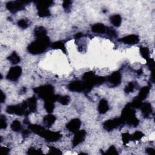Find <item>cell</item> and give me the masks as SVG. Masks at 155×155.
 Here are the masks:
<instances>
[{"instance_id": "26", "label": "cell", "mask_w": 155, "mask_h": 155, "mask_svg": "<svg viewBox=\"0 0 155 155\" xmlns=\"http://www.w3.org/2000/svg\"><path fill=\"white\" fill-rule=\"evenodd\" d=\"M8 59L12 64H18L21 61L20 57L16 53V52H14L9 56L8 57Z\"/></svg>"}, {"instance_id": "27", "label": "cell", "mask_w": 155, "mask_h": 155, "mask_svg": "<svg viewBox=\"0 0 155 155\" xmlns=\"http://www.w3.org/2000/svg\"><path fill=\"white\" fill-rule=\"evenodd\" d=\"M44 108L49 113H52L55 109L54 102L50 101H44Z\"/></svg>"}, {"instance_id": "21", "label": "cell", "mask_w": 155, "mask_h": 155, "mask_svg": "<svg viewBox=\"0 0 155 155\" xmlns=\"http://www.w3.org/2000/svg\"><path fill=\"white\" fill-rule=\"evenodd\" d=\"M50 47L52 49H60L64 53H66V52H67L66 48H65V44L62 41H56V42L52 43L50 45Z\"/></svg>"}, {"instance_id": "2", "label": "cell", "mask_w": 155, "mask_h": 155, "mask_svg": "<svg viewBox=\"0 0 155 155\" xmlns=\"http://www.w3.org/2000/svg\"><path fill=\"white\" fill-rule=\"evenodd\" d=\"M83 80L85 88L84 92L87 93L90 92L95 86L101 85L106 81L105 78L97 76L93 71H89L84 73L83 76Z\"/></svg>"}, {"instance_id": "45", "label": "cell", "mask_w": 155, "mask_h": 155, "mask_svg": "<svg viewBox=\"0 0 155 155\" xmlns=\"http://www.w3.org/2000/svg\"><path fill=\"white\" fill-rule=\"evenodd\" d=\"M2 153L3 154H9V152L10 151V150L6 147H2Z\"/></svg>"}, {"instance_id": "29", "label": "cell", "mask_w": 155, "mask_h": 155, "mask_svg": "<svg viewBox=\"0 0 155 155\" xmlns=\"http://www.w3.org/2000/svg\"><path fill=\"white\" fill-rule=\"evenodd\" d=\"M37 10L38 16L41 18L47 17L50 15V12L49 9H38Z\"/></svg>"}, {"instance_id": "46", "label": "cell", "mask_w": 155, "mask_h": 155, "mask_svg": "<svg viewBox=\"0 0 155 155\" xmlns=\"http://www.w3.org/2000/svg\"><path fill=\"white\" fill-rule=\"evenodd\" d=\"M6 100V95L3 92H1V103H3Z\"/></svg>"}, {"instance_id": "16", "label": "cell", "mask_w": 155, "mask_h": 155, "mask_svg": "<svg viewBox=\"0 0 155 155\" xmlns=\"http://www.w3.org/2000/svg\"><path fill=\"white\" fill-rule=\"evenodd\" d=\"M140 109L142 111V113L144 118L149 117L152 113V107L151 105L149 103H142Z\"/></svg>"}, {"instance_id": "23", "label": "cell", "mask_w": 155, "mask_h": 155, "mask_svg": "<svg viewBox=\"0 0 155 155\" xmlns=\"http://www.w3.org/2000/svg\"><path fill=\"white\" fill-rule=\"evenodd\" d=\"M110 21L112 24L116 27H118L121 26L122 22V18L119 15H114L110 17Z\"/></svg>"}, {"instance_id": "3", "label": "cell", "mask_w": 155, "mask_h": 155, "mask_svg": "<svg viewBox=\"0 0 155 155\" xmlns=\"http://www.w3.org/2000/svg\"><path fill=\"white\" fill-rule=\"evenodd\" d=\"M33 91L36 93L39 98L46 101H50L55 103L58 101L59 96L58 95L54 94V87L51 85H45L33 89Z\"/></svg>"}, {"instance_id": "25", "label": "cell", "mask_w": 155, "mask_h": 155, "mask_svg": "<svg viewBox=\"0 0 155 155\" xmlns=\"http://www.w3.org/2000/svg\"><path fill=\"white\" fill-rule=\"evenodd\" d=\"M53 4L52 1H43L38 2L36 3V8L38 9H49Z\"/></svg>"}, {"instance_id": "20", "label": "cell", "mask_w": 155, "mask_h": 155, "mask_svg": "<svg viewBox=\"0 0 155 155\" xmlns=\"http://www.w3.org/2000/svg\"><path fill=\"white\" fill-rule=\"evenodd\" d=\"M149 92H150V87L148 86L143 87L140 90L139 95L136 98L142 101L143 100H144L147 97V96L149 93Z\"/></svg>"}, {"instance_id": "17", "label": "cell", "mask_w": 155, "mask_h": 155, "mask_svg": "<svg viewBox=\"0 0 155 155\" xmlns=\"http://www.w3.org/2000/svg\"><path fill=\"white\" fill-rule=\"evenodd\" d=\"M98 112L100 114H105L109 110V106L108 102L105 99H102L100 100L98 105Z\"/></svg>"}, {"instance_id": "15", "label": "cell", "mask_w": 155, "mask_h": 155, "mask_svg": "<svg viewBox=\"0 0 155 155\" xmlns=\"http://www.w3.org/2000/svg\"><path fill=\"white\" fill-rule=\"evenodd\" d=\"M27 109L30 113L35 112L37 109V100L35 96H32L26 101Z\"/></svg>"}, {"instance_id": "10", "label": "cell", "mask_w": 155, "mask_h": 155, "mask_svg": "<svg viewBox=\"0 0 155 155\" xmlns=\"http://www.w3.org/2000/svg\"><path fill=\"white\" fill-rule=\"evenodd\" d=\"M86 131L84 130H78L74 133V136L72 141V144L73 147H76L83 142L86 137Z\"/></svg>"}, {"instance_id": "12", "label": "cell", "mask_w": 155, "mask_h": 155, "mask_svg": "<svg viewBox=\"0 0 155 155\" xmlns=\"http://www.w3.org/2000/svg\"><path fill=\"white\" fill-rule=\"evenodd\" d=\"M68 89L71 92H82L85 91L83 81H74L70 83L68 86Z\"/></svg>"}, {"instance_id": "30", "label": "cell", "mask_w": 155, "mask_h": 155, "mask_svg": "<svg viewBox=\"0 0 155 155\" xmlns=\"http://www.w3.org/2000/svg\"><path fill=\"white\" fill-rule=\"evenodd\" d=\"M140 53L145 59L148 60L150 58V51L147 47H140Z\"/></svg>"}, {"instance_id": "11", "label": "cell", "mask_w": 155, "mask_h": 155, "mask_svg": "<svg viewBox=\"0 0 155 155\" xmlns=\"http://www.w3.org/2000/svg\"><path fill=\"white\" fill-rule=\"evenodd\" d=\"M107 81L113 86H118L121 83L122 76L119 71L113 73L107 78Z\"/></svg>"}, {"instance_id": "35", "label": "cell", "mask_w": 155, "mask_h": 155, "mask_svg": "<svg viewBox=\"0 0 155 155\" xmlns=\"http://www.w3.org/2000/svg\"><path fill=\"white\" fill-rule=\"evenodd\" d=\"M130 104H131V106L133 108L139 109L141 106V105L142 104V101H141L140 100H139L138 98H135Z\"/></svg>"}, {"instance_id": "19", "label": "cell", "mask_w": 155, "mask_h": 155, "mask_svg": "<svg viewBox=\"0 0 155 155\" xmlns=\"http://www.w3.org/2000/svg\"><path fill=\"white\" fill-rule=\"evenodd\" d=\"M56 119V118L54 115L52 114H49L44 117L43 124L46 127L49 128L55 123Z\"/></svg>"}, {"instance_id": "6", "label": "cell", "mask_w": 155, "mask_h": 155, "mask_svg": "<svg viewBox=\"0 0 155 155\" xmlns=\"http://www.w3.org/2000/svg\"><path fill=\"white\" fill-rule=\"evenodd\" d=\"M28 3V2H9L6 4V8L11 13L15 14L18 11L23 10L25 8V6Z\"/></svg>"}, {"instance_id": "38", "label": "cell", "mask_w": 155, "mask_h": 155, "mask_svg": "<svg viewBox=\"0 0 155 155\" xmlns=\"http://www.w3.org/2000/svg\"><path fill=\"white\" fill-rule=\"evenodd\" d=\"M49 154H62V152L61 150L55 147L50 146L49 147Z\"/></svg>"}, {"instance_id": "47", "label": "cell", "mask_w": 155, "mask_h": 155, "mask_svg": "<svg viewBox=\"0 0 155 155\" xmlns=\"http://www.w3.org/2000/svg\"><path fill=\"white\" fill-rule=\"evenodd\" d=\"M29 133H30V132H29V131L27 130H23V132H22L23 136L24 137H27V136H28V135L29 134Z\"/></svg>"}, {"instance_id": "39", "label": "cell", "mask_w": 155, "mask_h": 155, "mask_svg": "<svg viewBox=\"0 0 155 155\" xmlns=\"http://www.w3.org/2000/svg\"><path fill=\"white\" fill-rule=\"evenodd\" d=\"M43 151L41 149H36L33 147L30 148L27 151L28 154H42Z\"/></svg>"}, {"instance_id": "44", "label": "cell", "mask_w": 155, "mask_h": 155, "mask_svg": "<svg viewBox=\"0 0 155 155\" xmlns=\"http://www.w3.org/2000/svg\"><path fill=\"white\" fill-rule=\"evenodd\" d=\"M146 152L148 154H150V155L154 154V150L152 148H147L146 149Z\"/></svg>"}, {"instance_id": "4", "label": "cell", "mask_w": 155, "mask_h": 155, "mask_svg": "<svg viewBox=\"0 0 155 155\" xmlns=\"http://www.w3.org/2000/svg\"><path fill=\"white\" fill-rule=\"evenodd\" d=\"M121 118L124 122L130 125L137 127L139 123V120L136 116V112L134 108L131 107L130 103L127 104L123 109Z\"/></svg>"}, {"instance_id": "22", "label": "cell", "mask_w": 155, "mask_h": 155, "mask_svg": "<svg viewBox=\"0 0 155 155\" xmlns=\"http://www.w3.org/2000/svg\"><path fill=\"white\" fill-rule=\"evenodd\" d=\"M34 35L36 36V38L45 36H47V30L43 26L37 27L34 30Z\"/></svg>"}, {"instance_id": "18", "label": "cell", "mask_w": 155, "mask_h": 155, "mask_svg": "<svg viewBox=\"0 0 155 155\" xmlns=\"http://www.w3.org/2000/svg\"><path fill=\"white\" fill-rule=\"evenodd\" d=\"M91 30L93 32L96 33H106L107 27H106L103 24L97 23L92 26Z\"/></svg>"}, {"instance_id": "28", "label": "cell", "mask_w": 155, "mask_h": 155, "mask_svg": "<svg viewBox=\"0 0 155 155\" xmlns=\"http://www.w3.org/2000/svg\"><path fill=\"white\" fill-rule=\"evenodd\" d=\"M12 130L14 131H15V132H18V131H20V130H21L22 129V125H21V122L18 121V120H15L13 121V122L11 124V126Z\"/></svg>"}, {"instance_id": "37", "label": "cell", "mask_w": 155, "mask_h": 155, "mask_svg": "<svg viewBox=\"0 0 155 155\" xmlns=\"http://www.w3.org/2000/svg\"><path fill=\"white\" fill-rule=\"evenodd\" d=\"M122 140L124 145H126L131 141V134L128 133H125L122 134Z\"/></svg>"}, {"instance_id": "1", "label": "cell", "mask_w": 155, "mask_h": 155, "mask_svg": "<svg viewBox=\"0 0 155 155\" xmlns=\"http://www.w3.org/2000/svg\"><path fill=\"white\" fill-rule=\"evenodd\" d=\"M50 45L49 38L47 36L36 38V40L32 42L27 47L29 52L32 55L41 54L44 52Z\"/></svg>"}, {"instance_id": "36", "label": "cell", "mask_w": 155, "mask_h": 155, "mask_svg": "<svg viewBox=\"0 0 155 155\" xmlns=\"http://www.w3.org/2000/svg\"><path fill=\"white\" fill-rule=\"evenodd\" d=\"M7 126L8 124L6 118L3 115H1L0 116V127L2 129H5L7 128Z\"/></svg>"}, {"instance_id": "43", "label": "cell", "mask_w": 155, "mask_h": 155, "mask_svg": "<svg viewBox=\"0 0 155 155\" xmlns=\"http://www.w3.org/2000/svg\"><path fill=\"white\" fill-rule=\"evenodd\" d=\"M106 33H107L109 35H110V36H112V37H116V36H117L116 31H115L113 29H112V28H111V27H107Z\"/></svg>"}, {"instance_id": "8", "label": "cell", "mask_w": 155, "mask_h": 155, "mask_svg": "<svg viewBox=\"0 0 155 155\" xmlns=\"http://www.w3.org/2000/svg\"><path fill=\"white\" fill-rule=\"evenodd\" d=\"M44 138L46 141L49 142H55L58 141L62 137L61 134L59 132L52 131L44 129L40 135Z\"/></svg>"}, {"instance_id": "7", "label": "cell", "mask_w": 155, "mask_h": 155, "mask_svg": "<svg viewBox=\"0 0 155 155\" xmlns=\"http://www.w3.org/2000/svg\"><path fill=\"white\" fill-rule=\"evenodd\" d=\"M124 123V122L121 117L119 118H114L113 119H109L104 122L103 124V127L106 130L110 131L117 128L118 126L122 125Z\"/></svg>"}, {"instance_id": "5", "label": "cell", "mask_w": 155, "mask_h": 155, "mask_svg": "<svg viewBox=\"0 0 155 155\" xmlns=\"http://www.w3.org/2000/svg\"><path fill=\"white\" fill-rule=\"evenodd\" d=\"M6 112L9 114L19 116H27L30 113L27 109L26 101H23L21 104H20L8 106L6 109Z\"/></svg>"}, {"instance_id": "34", "label": "cell", "mask_w": 155, "mask_h": 155, "mask_svg": "<svg viewBox=\"0 0 155 155\" xmlns=\"http://www.w3.org/2000/svg\"><path fill=\"white\" fill-rule=\"evenodd\" d=\"M135 87H136V84L134 82H130L125 87L124 91L126 93H131L133 92L134 89H135Z\"/></svg>"}, {"instance_id": "24", "label": "cell", "mask_w": 155, "mask_h": 155, "mask_svg": "<svg viewBox=\"0 0 155 155\" xmlns=\"http://www.w3.org/2000/svg\"><path fill=\"white\" fill-rule=\"evenodd\" d=\"M28 125H29V128L30 130H32L35 133L38 134L39 136L40 135L41 132L45 129L44 127H41V125H37V124H29Z\"/></svg>"}, {"instance_id": "9", "label": "cell", "mask_w": 155, "mask_h": 155, "mask_svg": "<svg viewBox=\"0 0 155 155\" xmlns=\"http://www.w3.org/2000/svg\"><path fill=\"white\" fill-rule=\"evenodd\" d=\"M22 74V68L20 66H15L11 68L6 78L11 81H17Z\"/></svg>"}, {"instance_id": "14", "label": "cell", "mask_w": 155, "mask_h": 155, "mask_svg": "<svg viewBox=\"0 0 155 155\" xmlns=\"http://www.w3.org/2000/svg\"><path fill=\"white\" fill-rule=\"evenodd\" d=\"M118 41L127 44H135L139 43V38L136 35H130L118 40Z\"/></svg>"}, {"instance_id": "31", "label": "cell", "mask_w": 155, "mask_h": 155, "mask_svg": "<svg viewBox=\"0 0 155 155\" xmlns=\"http://www.w3.org/2000/svg\"><path fill=\"white\" fill-rule=\"evenodd\" d=\"M58 101H59V103H61L62 105L64 106H66L67 104H68V103H70V98L69 96H59L58 100Z\"/></svg>"}, {"instance_id": "32", "label": "cell", "mask_w": 155, "mask_h": 155, "mask_svg": "<svg viewBox=\"0 0 155 155\" xmlns=\"http://www.w3.org/2000/svg\"><path fill=\"white\" fill-rule=\"evenodd\" d=\"M144 134L140 131H137L132 135H131V141H139L142 139Z\"/></svg>"}, {"instance_id": "33", "label": "cell", "mask_w": 155, "mask_h": 155, "mask_svg": "<svg viewBox=\"0 0 155 155\" xmlns=\"http://www.w3.org/2000/svg\"><path fill=\"white\" fill-rule=\"evenodd\" d=\"M17 24H18L19 27H20L23 29H27L29 26V23L28 20H26V19H21V20H19L17 23Z\"/></svg>"}, {"instance_id": "40", "label": "cell", "mask_w": 155, "mask_h": 155, "mask_svg": "<svg viewBox=\"0 0 155 155\" xmlns=\"http://www.w3.org/2000/svg\"><path fill=\"white\" fill-rule=\"evenodd\" d=\"M106 154H118L116 148L114 145H112L109 147L107 151L105 153Z\"/></svg>"}, {"instance_id": "13", "label": "cell", "mask_w": 155, "mask_h": 155, "mask_svg": "<svg viewBox=\"0 0 155 155\" xmlns=\"http://www.w3.org/2000/svg\"><path fill=\"white\" fill-rule=\"evenodd\" d=\"M81 125V120L78 118H75V119H71L66 125V127L69 131L74 133L80 130Z\"/></svg>"}, {"instance_id": "42", "label": "cell", "mask_w": 155, "mask_h": 155, "mask_svg": "<svg viewBox=\"0 0 155 155\" xmlns=\"http://www.w3.org/2000/svg\"><path fill=\"white\" fill-rule=\"evenodd\" d=\"M71 1H68V0H67V1H64L63 2L62 4V6L64 8V9H65V11H68V10H70L71 5Z\"/></svg>"}, {"instance_id": "41", "label": "cell", "mask_w": 155, "mask_h": 155, "mask_svg": "<svg viewBox=\"0 0 155 155\" xmlns=\"http://www.w3.org/2000/svg\"><path fill=\"white\" fill-rule=\"evenodd\" d=\"M147 65L148 66V67L150 68V70L151 71V72L154 71V59H151V58H149L148 60H147Z\"/></svg>"}, {"instance_id": "48", "label": "cell", "mask_w": 155, "mask_h": 155, "mask_svg": "<svg viewBox=\"0 0 155 155\" xmlns=\"http://www.w3.org/2000/svg\"><path fill=\"white\" fill-rule=\"evenodd\" d=\"M83 36V34L81 33H76L74 36L75 39H80V38H81Z\"/></svg>"}]
</instances>
